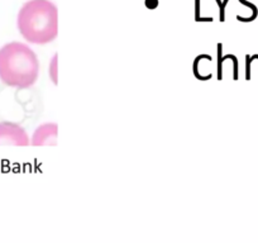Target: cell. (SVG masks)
<instances>
[{"mask_svg": "<svg viewBox=\"0 0 258 243\" xmlns=\"http://www.w3.org/2000/svg\"><path fill=\"white\" fill-rule=\"evenodd\" d=\"M39 76L36 52L26 43L11 42L0 48V80L7 86L28 89Z\"/></svg>", "mask_w": 258, "mask_h": 243, "instance_id": "6da1fadb", "label": "cell"}, {"mask_svg": "<svg viewBox=\"0 0 258 243\" xmlns=\"http://www.w3.org/2000/svg\"><path fill=\"white\" fill-rule=\"evenodd\" d=\"M17 26L28 43H51L58 36L57 7L49 0H28L19 11Z\"/></svg>", "mask_w": 258, "mask_h": 243, "instance_id": "7a4b0ae2", "label": "cell"}, {"mask_svg": "<svg viewBox=\"0 0 258 243\" xmlns=\"http://www.w3.org/2000/svg\"><path fill=\"white\" fill-rule=\"evenodd\" d=\"M31 145V138L23 127L13 122H0V146Z\"/></svg>", "mask_w": 258, "mask_h": 243, "instance_id": "3957f363", "label": "cell"}, {"mask_svg": "<svg viewBox=\"0 0 258 243\" xmlns=\"http://www.w3.org/2000/svg\"><path fill=\"white\" fill-rule=\"evenodd\" d=\"M58 127L56 123H43L34 130L31 138V145L38 146H56Z\"/></svg>", "mask_w": 258, "mask_h": 243, "instance_id": "277c9868", "label": "cell"}, {"mask_svg": "<svg viewBox=\"0 0 258 243\" xmlns=\"http://www.w3.org/2000/svg\"><path fill=\"white\" fill-rule=\"evenodd\" d=\"M57 59H58V56L53 54V57L51 58V64L48 66V75L54 85L58 84V61Z\"/></svg>", "mask_w": 258, "mask_h": 243, "instance_id": "5b68a950", "label": "cell"}]
</instances>
